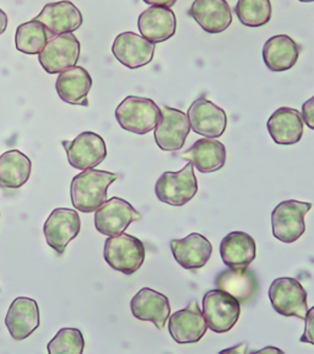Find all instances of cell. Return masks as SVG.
I'll return each mask as SVG.
<instances>
[{"label": "cell", "instance_id": "obj_1", "mask_svg": "<svg viewBox=\"0 0 314 354\" xmlns=\"http://www.w3.org/2000/svg\"><path fill=\"white\" fill-rule=\"evenodd\" d=\"M118 180L113 172L88 169L74 176L70 187L72 207L83 213H92L107 201V191Z\"/></svg>", "mask_w": 314, "mask_h": 354}, {"label": "cell", "instance_id": "obj_2", "mask_svg": "<svg viewBox=\"0 0 314 354\" xmlns=\"http://www.w3.org/2000/svg\"><path fill=\"white\" fill-rule=\"evenodd\" d=\"M160 118V107L148 97L128 96L116 109L118 124L128 132L140 136L155 129Z\"/></svg>", "mask_w": 314, "mask_h": 354}, {"label": "cell", "instance_id": "obj_3", "mask_svg": "<svg viewBox=\"0 0 314 354\" xmlns=\"http://www.w3.org/2000/svg\"><path fill=\"white\" fill-rule=\"evenodd\" d=\"M104 257L113 270L132 276L143 266L145 246L140 239L121 232L106 240Z\"/></svg>", "mask_w": 314, "mask_h": 354}, {"label": "cell", "instance_id": "obj_4", "mask_svg": "<svg viewBox=\"0 0 314 354\" xmlns=\"http://www.w3.org/2000/svg\"><path fill=\"white\" fill-rule=\"evenodd\" d=\"M198 181L194 165L189 161L181 171L164 172L155 185V194L161 202L172 207H182L195 197Z\"/></svg>", "mask_w": 314, "mask_h": 354}, {"label": "cell", "instance_id": "obj_5", "mask_svg": "<svg viewBox=\"0 0 314 354\" xmlns=\"http://www.w3.org/2000/svg\"><path fill=\"white\" fill-rule=\"evenodd\" d=\"M203 315L208 328L216 333L231 331L241 315V303L221 289H213L203 298Z\"/></svg>", "mask_w": 314, "mask_h": 354}, {"label": "cell", "instance_id": "obj_6", "mask_svg": "<svg viewBox=\"0 0 314 354\" xmlns=\"http://www.w3.org/2000/svg\"><path fill=\"white\" fill-rule=\"evenodd\" d=\"M312 203L295 199L284 201L276 205L275 209L271 213L274 238L285 243L297 241L306 232L304 216L312 209Z\"/></svg>", "mask_w": 314, "mask_h": 354}, {"label": "cell", "instance_id": "obj_7", "mask_svg": "<svg viewBox=\"0 0 314 354\" xmlns=\"http://www.w3.org/2000/svg\"><path fill=\"white\" fill-rule=\"evenodd\" d=\"M269 299L277 314L304 320L308 311L307 292L296 278L282 277L271 283Z\"/></svg>", "mask_w": 314, "mask_h": 354}, {"label": "cell", "instance_id": "obj_8", "mask_svg": "<svg viewBox=\"0 0 314 354\" xmlns=\"http://www.w3.org/2000/svg\"><path fill=\"white\" fill-rule=\"evenodd\" d=\"M80 58V42L72 33L57 35L39 53V64L48 74H59L75 66Z\"/></svg>", "mask_w": 314, "mask_h": 354}, {"label": "cell", "instance_id": "obj_9", "mask_svg": "<svg viewBox=\"0 0 314 354\" xmlns=\"http://www.w3.org/2000/svg\"><path fill=\"white\" fill-rule=\"evenodd\" d=\"M68 161L74 169L88 170L99 166L107 158L104 138L94 132H83L72 140H63Z\"/></svg>", "mask_w": 314, "mask_h": 354}, {"label": "cell", "instance_id": "obj_10", "mask_svg": "<svg viewBox=\"0 0 314 354\" xmlns=\"http://www.w3.org/2000/svg\"><path fill=\"white\" fill-rule=\"evenodd\" d=\"M141 219V214L129 202L119 197L106 201L95 212V227L106 236H115L126 232L127 227Z\"/></svg>", "mask_w": 314, "mask_h": 354}, {"label": "cell", "instance_id": "obj_11", "mask_svg": "<svg viewBox=\"0 0 314 354\" xmlns=\"http://www.w3.org/2000/svg\"><path fill=\"white\" fill-rule=\"evenodd\" d=\"M189 132L190 123L183 111L162 106L160 121L154 133L155 142L161 150L178 151L182 149Z\"/></svg>", "mask_w": 314, "mask_h": 354}, {"label": "cell", "instance_id": "obj_12", "mask_svg": "<svg viewBox=\"0 0 314 354\" xmlns=\"http://www.w3.org/2000/svg\"><path fill=\"white\" fill-rule=\"evenodd\" d=\"M80 229L81 221L77 210L55 208L44 223V238L55 252L63 254L68 243L79 235Z\"/></svg>", "mask_w": 314, "mask_h": 354}, {"label": "cell", "instance_id": "obj_13", "mask_svg": "<svg viewBox=\"0 0 314 354\" xmlns=\"http://www.w3.org/2000/svg\"><path fill=\"white\" fill-rule=\"evenodd\" d=\"M187 116L190 129L205 138H220L226 131V112L205 97L194 101Z\"/></svg>", "mask_w": 314, "mask_h": 354}, {"label": "cell", "instance_id": "obj_14", "mask_svg": "<svg viewBox=\"0 0 314 354\" xmlns=\"http://www.w3.org/2000/svg\"><path fill=\"white\" fill-rule=\"evenodd\" d=\"M112 53L117 61L129 69L148 66L155 55V44L138 33L121 32L112 44Z\"/></svg>", "mask_w": 314, "mask_h": 354}, {"label": "cell", "instance_id": "obj_15", "mask_svg": "<svg viewBox=\"0 0 314 354\" xmlns=\"http://www.w3.org/2000/svg\"><path fill=\"white\" fill-rule=\"evenodd\" d=\"M168 319L170 335L179 344L199 342L208 330L206 321L197 300L192 301L187 308L176 311Z\"/></svg>", "mask_w": 314, "mask_h": 354}, {"label": "cell", "instance_id": "obj_16", "mask_svg": "<svg viewBox=\"0 0 314 354\" xmlns=\"http://www.w3.org/2000/svg\"><path fill=\"white\" fill-rule=\"evenodd\" d=\"M41 324L37 301L28 297H19L11 303L6 317V325L15 341L26 339Z\"/></svg>", "mask_w": 314, "mask_h": 354}, {"label": "cell", "instance_id": "obj_17", "mask_svg": "<svg viewBox=\"0 0 314 354\" xmlns=\"http://www.w3.org/2000/svg\"><path fill=\"white\" fill-rule=\"evenodd\" d=\"M35 20L42 22L52 36L72 33L83 25V14L69 0L48 3Z\"/></svg>", "mask_w": 314, "mask_h": 354}, {"label": "cell", "instance_id": "obj_18", "mask_svg": "<svg viewBox=\"0 0 314 354\" xmlns=\"http://www.w3.org/2000/svg\"><path fill=\"white\" fill-rule=\"evenodd\" d=\"M130 310L135 319L150 321L159 330H162L166 321L171 315L170 300L164 294L150 288H143L133 297Z\"/></svg>", "mask_w": 314, "mask_h": 354}, {"label": "cell", "instance_id": "obj_19", "mask_svg": "<svg viewBox=\"0 0 314 354\" xmlns=\"http://www.w3.org/2000/svg\"><path fill=\"white\" fill-rule=\"evenodd\" d=\"M171 251L175 260L186 270L203 268L213 254V246L204 235L192 232L183 239L171 241Z\"/></svg>", "mask_w": 314, "mask_h": 354}, {"label": "cell", "instance_id": "obj_20", "mask_svg": "<svg viewBox=\"0 0 314 354\" xmlns=\"http://www.w3.org/2000/svg\"><path fill=\"white\" fill-rule=\"evenodd\" d=\"M176 15L171 8L153 6L139 15V31L155 44L171 39L176 33Z\"/></svg>", "mask_w": 314, "mask_h": 354}, {"label": "cell", "instance_id": "obj_21", "mask_svg": "<svg viewBox=\"0 0 314 354\" xmlns=\"http://www.w3.org/2000/svg\"><path fill=\"white\" fill-rule=\"evenodd\" d=\"M189 15L208 33H221L230 28L231 8L226 0H194Z\"/></svg>", "mask_w": 314, "mask_h": 354}, {"label": "cell", "instance_id": "obj_22", "mask_svg": "<svg viewBox=\"0 0 314 354\" xmlns=\"http://www.w3.org/2000/svg\"><path fill=\"white\" fill-rule=\"evenodd\" d=\"M92 88V77L83 66H75L59 74L55 90L61 101L70 105L88 106V93Z\"/></svg>", "mask_w": 314, "mask_h": 354}, {"label": "cell", "instance_id": "obj_23", "mask_svg": "<svg viewBox=\"0 0 314 354\" xmlns=\"http://www.w3.org/2000/svg\"><path fill=\"white\" fill-rule=\"evenodd\" d=\"M266 127L276 144L293 145L304 136V122L300 111L280 107L271 115Z\"/></svg>", "mask_w": 314, "mask_h": 354}, {"label": "cell", "instance_id": "obj_24", "mask_svg": "<svg viewBox=\"0 0 314 354\" xmlns=\"http://www.w3.org/2000/svg\"><path fill=\"white\" fill-rule=\"evenodd\" d=\"M182 159L190 161L202 174L219 171L226 162V148L217 139H198L183 153Z\"/></svg>", "mask_w": 314, "mask_h": 354}, {"label": "cell", "instance_id": "obj_25", "mask_svg": "<svg viewBox=\"0 0 314 354\" xmlns=\"http://www.w3.org/2000/svg\"><path fill=\"white\" fill-rule=\"evenodd\" d=\"M257 246L254 239L243 232H232L222 239L220 254L222 262L233 270L248 268L255 259Z\"/></svg>", "mask_w": 314, "mask_h": 354}, {"label": "cell", "instance_id": "obj_26", "mask_svg": "<svg viewBox=\"0 0 314 354\" xmlns=\"http://www.w3.org/2000/svg\"><path fill=\"white\" fill-rule=\"evenodd\" d=\"M300 46L287 35H277L265 42L263 59L271 72H286L297 63Z\"/></svg>", "mask_w": 314, "mask_h": 354}, {"label": "cell", "instance_id": "obj_27", "mask_svg": "<svg viewBox=\"0 0 314 354\" xmlns=\"http://www.w3.org/2000/svg\"><path fill=\"white\" fill-rule=\"evenodd\" d=\"M216 286L221 290L231 294L241 305L251 301L258 292L257 277L249 268H228L226 271L221 272L216 278Z\"/></svg>", "mask_w": 314, "mask_h": 354}, {"label": "cell", "instance_id": "obj_28", "mask_svg": "<svg viewBox=\"0 0 314 354\" xmlns=\"http://www.w3.org/2000/svg\"><path fill=\"white\" fill-rule=\"evenodd\" d=\"M32 162L20 150L6 151L0 156V187L17 189L28 183Z\"/></svg>", "mask_w": 314, "mask_h": 354}, {"label": "cell", "instance_id": "obj_29", "mask_svg": "<svg viewBox=\"0 0 314 354\" xmlns=\"http://www.w3.org/2000/svg\"><path fill=\"white\" fill-rule=\"evenodd\" d=\"M52 37V33L42 22L32 19L17 28L15 46L19 52L25 55H39Z\"/></svg>", "mask_w": 314, "mask_h": 354}, {"label": "cell", "instance_id": "obj_30", "mask_svg": "<svg viewBox=\"0 0 314 354\" xmlns=\"http://www.w3.org/2000/svg\"><path fill=\"white\" fill-rule=\"evenodd\" d=\"M236 15L244 26L262 28L271 20V0H238Z\"/></svg>", "mask_w": 314, "mask_h": 354}, {"label": "cell", "instance_id": "obj_31", "mask_svg": "<svg viewBox=\"0 0 314 354\" xmlns=\"http://www.w3.org/2000/svg\"><path fill=\"white\" fill-rule=\"evenodd\" d=\"M84 346L83 332L79 328L66 327L57 332L55 338L48 343L47 351L50 354H81Z\"/></svg>", "mask_w": 314, "mask_h": 354}, {"label": "cell", "instance_id": "obj_32", "mask_svg": "<svg viewBox=\"0 0 314 354\" xmlns=\"http://www.w3.org/2000/svg\"><path fill=\"white\" fill-rule=\"evenodd\" d=\"M304 321H306V326H304V335L301 336L300 341L314 346V306L312 309H308Z\"/></svg>", "mask_w": 314, "mask_h": 354}, {"label": "cell", "instance_id": "obj_33", "mask_svg": "<svg viewBox=\"0 0 314 354\" xmlns=\"http://www.w3.org/2000/svg\"><path fill=\"white\" fill-rule=\"evenodd\" d=\"M301 115L304 123L314 131V96L304 102Z\"/></svg>", "mask_w": 314, "mask_h": 354}, {"label": "cell", "instance_id": "obj_34", "mask_svg": "<svg viewBox=\"0 0 314 354\" xmlns=\"http://www.w3.org/2000/svg\"><path fill=\"white\" fill-rule=\"evenodd\" d=\"M248 343H242V344H237L231 348L224 349V351H221V353L246 354L248 353Z\"/></svg>", "mask_w": 314, "mask_h": 354}, {"label": "cell", "instance_id": "obj_35", "mask_svg": "<svg viewBox=\"0 0 314 354\" xmlns=\"http://www.w3.org/2000/svg\"><path fill=\"white\" fill-rule=\"evenodd\" d=\"M143 1L151 6H165V8H171V6L176 4L177 0H143Z\"/></svg>", "mask_w": 314, "mask_h": 354}, {"label": "cell", "instance_id": "obj_36", "mask_svg": "<svg viewBox=\"0 0 314 354\" xmlns=\"http://www.w3.org/2000/svg\"><path fill=\"white\" fill-rule=\"evenodd\" d=\"M6 28H8V15L4 10L0 9V35L6 32Z\"/></svg>", "mask_w": 314, "mask_h": 354}, {"label": "cell", "instance_id": "obj_37", "mask_svg": "<svg viewBox=\"0 0 314 354\" xmlns=\"http://www.w3.org/2000/svg\"><path fill=\"white\" fill-rule=\"evenodd\" d=\"M268 352H274V353H284L282 349L274 348V347H266V348L259 349V351H255L254 353H268Z\"/></svg>", "mask_w": 314, "mask_h": 354}, {"label": "cell", "instance_id": "obj_38", "mask_svg": "<svg viewBox=\"0 0 314 354\" xmlns=\"http://www.w3.org/2000/svg\"><path fill=\"white\" fill-rule=\"evenodd\" d=\"M301 3H313L314 0H300Z\"/></svg>", "mask_w": 314, "mask_h": 354}]
</instances>
